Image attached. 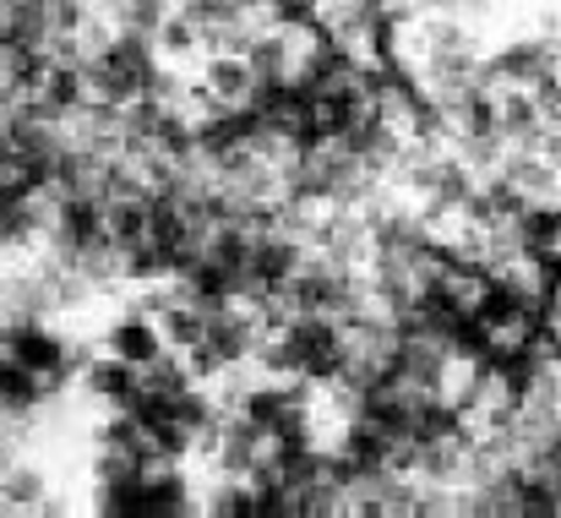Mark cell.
Returning <instances> with one entry per match:
<instances>
[{
    "instance_id": "5",
    "label": "cell",
    "mask_w": 561,
    "mask_h": 518,
    "mask_svg": "<svg viewBox=\"0 0 561 518\" xmlns=\"http://www.w3.org/2000/svg\"><path fill=\"white\" fill-rule=\"evenodd\" d=\"M181 295H186V301H196L202 312L234 306V301H245V273H229L224 262H213V257L202 251L186 273H181Z\"/></svg>"
},
{
    "instance_id": "1",
    "label": "cell",
    "mask_w": 561,
    "mask_h": 518,
    "mask_svg": "<svg viewBox=\"0 0 561 518\" xmlns=\"http://www.w3.org/2000/svg\"><path fill=\"white\" fill-rule=\"evenodd\" d=\"M306 240L295 229H256V246H251V268H245V301H262V295H289V284L300 279L306 268Z\"/></svg>"
},
{
    "instance_id": "15",
    "label": "cell",
    "mask_w": 561,
    "mask_h": 518,
    "mask_svg": "<svg viewBox=\"0 0 561 518\" xmlns=\"http://www.w3.org/2000/svg\"><path fill=\"white\" fill-rule=\"evenodd\" d=\"M159 328H164V339H170V349H196L202 339H207V312L196 306V301H186V295H175L164 312H159Z\"/></svg>"
},
{
    "instance_id": "7",
    "label": "cell",
    "mask_w": 561,
    "mask_h": 518,
    "mask_svg": "<svg viewBox=\"0 0 561 518\" xmlns=\"http://www.w3.org/2000/svg\"><path fill=\"white\" fill-rule=\"evenodd\" d=\"M137 387H142V365L121 360L115 349L82 365V393H88V398H104V404H115V409H126V404L137 398Z\"/></svg>"
},
{
    "instance_id": "9",
    "label": "cell",
    "mask_w": 561,
    "mask_h": 518,
    "mask_svg": "<svg viewBox=\"0 0 561 518\" xmlns=\"http://www.w3.org/2000/svg\"><path fill=\"white\" fill-rule=\"evenodd\" d=\"M110 349H115L121 360H131V365H153V360L170 349V339H164L159 317L137 306V312H126V317L110 323Z\"/></svg>"
},
{
    "instance_id": "2",
    "label": "cell",
    "mask_w": 561,
    "mask_h": 518,
    "mask_svg": "<svg viewBox=\"0 0 561 518\" xmlns=\"http://www.w3.org/2000/svg\"><path fill=\"white\" fill-rule=\"evenodd\" d=\"M0 349H11L27 371H38V376L49 382V393H60V387L71 382V371H77V360H71L66 339H60L44 317H5Z\"/></svg>"
},
{
    "instance_id": "17",
    "label": "cell",
    "mask_w": 561,
    "mask_h": 518,
    "mask_svg": "<svg viewBox=\"0 0 561 518\" xmlns=\"http://www.w3.org/2000/svg\"><path fill=\"white\" fill-rule=\"evenodd\" d=\"M191 382V365H186V354L181 349H164L153 365H142V387H153V393H164V398H175V393H186Z\"/></svg>"
},
{
    "instance_id": "20",
    "label": "cell",
    "mask_w": 561,
    "mask_h": 518,
    "mask_svg": "<svg viewBox=\"0 0 561 518\" xmlns=\"http://www.w3.org/2000/svg\"><path fill=\"white\" fill-rule=\"evenodd\" d=\"M33 196H44V191H33L16 170H0V213H11V207H22V202H33Z\"/></svg>"
},
{
    "instance_id": "10",
    "label": "cell",
    "mask_w": 561,
    "mask_h": 518,
    "mask_svg": "<svg viewBox=\"0 0 561 518\" xmlns=\"http://www.w3.org/2000/svg\"><path fill=\"white\" fill-rule=\"evenodd\" d=\"M366 66L355 60V49L344 44V38H317L306 55H300V82H311L317 93H328V88H339V82H350V77H360Z\"/></svg>"
},
{
    "instance_id": "18",
    "label": "cell",
    "mask_w": 561,
    "mask_h": 518,
    "mask_svg": "<svg viewBox=\"0 0 561 518\" xmlns=\"http://www.w3.org/2000/svg\"><path fill=\"white\" fill-rule=\"evenodd\" d=\"M170 415H175V420H186L196 437H207V431L218 426V404L202 393V382H191L186 393H175V398H170Z\"/></svg>"
},
{
    "instance_id": "21",
    "label": "cell",
    "mask_w": 561,
    "mask_h": 518,
    "mask_svg": "<svg viewBox=\"0 0 561 518\" xmlns=\"http://www.w3.org/2000/svg\"><path fill=\"white\" fill-rule=\"evenodd\" d=\"M11 464H16V442H11V437H5V426H0V475H5Z\"/></svg>"
},
{
    "instance_id": "12",
    "label": "cell",
    "mask_w": 561,
    "mask_h": 518,
    "mask_svg": "<svg viewBox=\"0 0 561 518\" xmlns=\"http://www.w3.org/2000/svg\"><path fill=\"white\" fill-rule=\"evenodd\" d=\"M251 82H256V71H251V60L240 49H213L207 66H202V93L213 104H240L251 93Z\"/></svg>"
},
{
    "instance_id": "6",
    "label": "cell",
    "mask_w": 561,
    "mask_h": 518,
    "mask_svg": "<svg viewBox=\"0 0 561 518\" xmlns=\"http://www.w3.org/2000/svg\"><path fill=\"white\" fill-rule=\"evenodd\" d=\"M513 240H518V251H524V262L529 257H540V251H557L561 246V196H529L518 213H513Z\"/></svg>"
},
{
    "instance_id": "4",
    "label": "cell",
    "mask_w": 561,
    "mask_h": 518,
    "mask_svg": "<svg viewBox=\"0 0 561 518\" xmlns=\"http://www.w3.org/2000/svg\"><path fill=\"white\" fill-rule=\"evenodd\" d=\"M207 345L218 349V360H224L229 371L245 365V360L256 354V345H262V334H256V312H251L245 301L207 312Z\"/></svg>"
},
{
    "instance_id": "16",
    "label": "cell",
    "mask_w": 561,
    "mask_h": 518,
    "mask_svg": "<svg viewBox=\"0 0 561 518\" xmlns=\"http://www.w3.org/2000/svg\"><path fill=\"white\" fill-rule=\"evenodd\" d=\"M202 508H207L213 518H256V492H251L245 475H224V481L207 486Z\"/></svg>"
},
{
    "instance_id": "14",
    "label": "cell",
    "mask_w": 561,
    "mask_h": 518,
    "mask_svg": "<svg viewBox=\"0 0 561 518\" xmlns=\"http://www.w3.org/2000/svg\"><path fill=\"white\" fill-rule=\"evenodd\" d=\"M44 503H49V486L33 464H11L0 475V514H27V508L44 514Z\"/></svg>"
},
{
    "instance_id": "11",
    "label": "cell",
    "mask_w": 561,
    "mask_h": 518,
    "mask_svg": "<svg viewBox=\"0 0 561 518\" xmlns=\"http://www.w3.org/2000/svg\"><path fill=\"white\" fill-rule=\"evenodd\" d=\"M181 514H196V492L181 475V464L148 470V481H142V518H181Z\"/></svg>"
},
{
    "instance_id": "3",
    "label": "cell",
    "mask_w": 561,
    "mask_h": 518,
    "mask_svg": "<svg viewBox=\"0 0 561 518\" xmlns=\"http://www.w3.org/2000/svg\"><path fill=\"white\" fill-rule=\"evenodd\" d=\"M202 448H213V464L224 470V475H251L262 459H267V431L245 415V409H234V415H218V426L202 437Z\"/></svg>"
},
{
    "instance_id": "19",
    "label": "cell",
    "mask_w": 561,
    "mask_h": 518,
    "mask_svg": "<svg viewBox=\"0 0 561 518\" xmlns=\"http://www.w3.org/2000/svg\"><path fill=\"white\" fill-rule=\"evenodd\" d=\"M170 11H175V0H126V5L115 11V22H121V27H131V33L159 38V27L170 22Z\"/></svg>"
},
{
    "instance_id": "13",
    "label": "cell",
    "mask_w": 561,
    "mask_h": 518,
    "mask_svg": "<svg viewBox=\"0 0 561 518\" xmlns=\"http://www.w3.org/2000/svg\"><path fill=\"white\" fill-rule=\"evenodd\" d=\"M110 240L121 251L153 240V224H148V185L142 191H126V196H110Z\"/></svg>"
},
{
    "instance_id": "8",
    "label": "cell",
    "mask_w": 561,
    "mask_h": 518,
    "mask_svg": "<svg viewBox=\"0 0 561 518\" xmlns=\"http://www.w3.org/2000/svg\"><path fill=\"white\" fill-rule=\"evenodd\" d=\"M44 398H55L49 382H44L38 371H27L11 349H0V415H5V420H33V409H38Z\"/></svg>"
}]
</instances>
